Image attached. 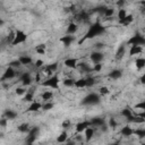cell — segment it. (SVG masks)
<instances>
[{
	"instance_id": "6da1fadb",
	"label": "cell",
	"mask_w": 145,
	"mask_h": 145,
	"mask_svg": "<svg viewBox=\"0 0 145 145\" xmlns=\"http://www.w3.org/2000/svg\"><path fill=\"white\" fill-rule=\"evenodd\" d=\"M103 32H104V27H103L102 25H100L99 23H95V24H93V25L88 28V32L85 34L84 40H86V39H93V37L97 36V35L102 34Z\"/></svg>"
},
{
	"instance_id": "7a4b0ae2",
	"label": "cell",
	"mask_w": 145,
	"mask_h": 145,
	"mask_svg": "<svg viewBox=\"0 0 145 145\" xmlns=\"http://www.w3.org/2000/svg\"><path fill=\"white\" fill-rule=\"evenodd\" d=\"M100 102V96L99 94L96 93H91L88 95H86L83 101H82V104L84 105H94V104H97Z\"/></svg>"
},
{
	"instance_id": "3957f363",
	"label": "cell",
	"mask_w": 145,
	"mask_h": 145,
	"mask_svg": "<svg viewBox=\"0 0 145 145\" xmlns=\"http://www.w3.org/2000/svg\"><path fill=\"white\" fill-rule=\"evenodd\" d=\"M42 85L45 86V87H50V88H53V89H54V88L58 89V88H59V78H58V76H51V77L46 78L45 80H43Z\"/></svg>"
},
{
	"instance_id": "277c9868",
	"label": "cell",
	"mask_w": 145,
	"mask_h": 145,
	"mask_svg": "<svg viewBox=\"0 0 145 145\" xmlns=\"http://www.w3.org/2000/svg\"><path fill=\"white\" fill-rule=\"evenodd\" d=\"M27 39V35L26 33H24L23 31H16L15 32V39L11 43V45H17V44H20V43H24Z\"/></svg>"
},
{
	"instance_id": "5b68a950",
	"label": "cell",
	"mask_w": 145,
	"mask_h": 145,
	"mask_svg": "<svg viewBox=\"0 0 145 145\" xmlns=\"http://www.w3.org/2000/svg\"><path fill=\"white\" fill-rule=\"evenodd\" d=\"M128 44H130V45H140V46H143V45H145V37L142 36V35H139V34H136V35H134V36H131V37L129 39Z\"/></svg>"
},
{
	"instance_id": "8992f818",
	"label": "cell",
	"mask_w": 145,
	"mask_h": 145,
	"mask_svg": "<svg viewBox=\"0 0 145 145\" xmlns=\"http://www.w3.org/2000/svg\"><path fill=\"white\" fill-rule=\"evenodd\" d=\"M19 82L22 83L23 86H29L33 82L32 79V76L29 72H23L20 76H19Z\"/></svg>"
},
{
	"instance_id": "52a82bcc",
	"label": "cell",
	"mask_w": 145,
	"mask_h": 145,
	"mask_svg": "<svg viewBox=\"0 0 145 145\" xmlns=\"http://www.w3.org/2000/svg\"><path fill=\"white\" fill-rule=\"evenodd\" d=\"M88 127H91V122H89V121L84 120V121H82V122H78V123L76 125V133H77V134H82V133H84Z\"/></svg>"
},
{
	"instance_id": "ba28073f",
	"label": "cell",
	"mask_w": 145,
	"mask_h": 145,
	"mask_svg": "<svg viewBox=\"0 0 145 145\" xmlns=\"http://www.w3.org/2000/svg\"><path fill=\"white\" fill-rule=\"evenodd\" d=\"M37 131H39V128H37V127H33V128H31V130H29L28 134H27L26 142H27V143H34L35 139H36Z\"/></svg>"
},
{
	"instance_id": "9c48e42d",
	"label": "cell",
	"mask_w": 145,
	"mask_h": 145,
	"mask_svg": "<svg viewBox=\"0 0 145 145\" xmlns=\"http://www.w3.org/2000/svg\"><path fill=\"white\" fill-rule=\"evenodd\" d=\"M14 77H16V71H15V69H14L12 67H8V68L5 70L3 75H2V80L12 79Z\"/></svg>"
},
{
	"instance_id": "30bf717a",
	"label": "cell",
	"mask_w": 145,
	"mask_h": 145,
	"mask_svg": "<svg viewBox=\"0 0 145 145\" xmlns=\"http://www.w3.org/2000/svg\"><path fill=\"white\" fill-rule=\"evenodd\" d=\"M63 65L67 67V68H70V69H75L78 67V60L76 58H68L63 61Z\"/></svg>"
},
{
	"instance_id": "8fae6325",
	"label": "cell",
	"mask_w": 145,
	"mask_h": 145,
	"mask_svg": "<svg viewBox=\"0 0 145 145\" xmlns=\"http://www.w3.org/2000/svg\"><path fill=\"white\" fill-rule=\"evenodd\" d=\"M91 122V127H97V128H101L103 125H105V121L103 120V118H93L89 120Z\"/></svg>"
},
{
	"instance_id": "7c38bea8",
	"label": "cell",
	"mask_w": 145,
	"mask_h": 145,
	"mask_svg": "<svg viewBox=\"0 0 145 145\" xmlns=\"http://www.w3.org/2000/svg\"><path fill=\"white\" fill-rule=\"evenodd\" d=\"M89 58H91V60L94 63H101V61L103 60V53H101V52H93V53H91Z\"/></svg>"
},
{
	"instance_id": "4fadbf2b",
	"label": "cell",
	"mask_w": 145,
	"mask_h": 145,
	"mask_svg": "<svg viewBox=\"0 0 145 145\" xmlns=\"http://www.w3.org/2000/svg\"><path fill=\"white\" fill-rule=\"evenodd\" d=\"M42 103L41 102H39V101H33L32 103H31V105L28 106V109H27V111H29V112H36V111H39V110H41L42 109Z\"/></svg>"
},
{
	"instance_id": "5bb4252c",
	"label": "cell",
	"mask_w": 145,
	"mask_h": 145,
	"mask_svg": "<svg viewBox=\"0 0 145 145\" xmlns=\"http://www.w3.org/2000/svg\"><path fill=\"white\" fill-rule=\"evenodd\" d=\"M74 41H75V36L74 35H65V36L60 37V42H62L65 46H69Z\"/></svg>"
},
{
	"instance_id": "9a60e30c",
	"label": "cell",
	"mask_w": 145,
	"mask_h": 145,
	"mask_svg": "<svg viewBox=\"0 0 145 145\" xmlns=\"http://www.w3.org/2000/svg\"><path fill=\"white\" fill-rule=\"evenodd\" d=\"M120 134L125 137H130L131 135H134V129L130 126H125L120 129Z\"/></svg>"
},
{
	"instance_id": "2e32d148",
	"label": "cell",
	"mask_w": 145,
	"mask_h": 145,
	"mask_svg": "<svg viewBox=\"0 0 145 145\" xmlns=\"http://www.w3.org/2000/svg\"><path fill=\"white\" fill-rule=\"evenodd\" d=\"M133 22H134V16L130 15V14H128L123 19L118 20V23H119L120 25H122V26H128V25H130Z\"/></svg>"
},
{
	"instance_id": "e0dca14e",
	"label": "cell",
	"mask_w": 145,
	"mask_h": 145,
	"mask_svg": "<svg viewBox=\"0 0 145 145\" xmlns=\"http://www.w3.org/2000/svg\"><path fill=\"white\" fill-rule=\"evenodd\" d=\"M78 68L80 69L82 72H85V74L93 71V67H91V65H88L87 62H80V63H78Z\"/></svg>"
},
{
	"instance_id": "ac0fdd59",
	"label": "cell",
	"mask_w": 145,
	"mask_h": 145,
	"mask_svg": "<svg viewBox=\"0 0 145 145\" xmlns=\"http://www.w3.org/2000/svg\"><path fill=\"white\" fill-rule=\"evenodd\" d=\"M68 140V133L66 130H62L58 136H57V143L59 144H65Z\"/></svg>"
},
{
	"instance_id": "d6986e66",
	"label": "cell",
	"mask_w": 145,
	"mask_h": 145,
	"mask_svg": "<svg viewBox=\"0 0 145 145\" xmlns=\"http://www.w3.org/2000/svg\"><path fill=\"white\" fill-rule=\"evenodd\" d=\"M142 51H143V46H140V45H130V49H129V56L133 57V56L139 54Z\"/></svg>"
},
{
	"instance_id": "ffe728a7",
	"label": "cell",
	"mask_w": 145,
	"mask_h": 145,
	"mask_svg": "<svg viewBox=\"0 0 145 145\" xmlns=\"http://www.w3.org/2000/svg\"><path fill=\"white\" fill-rule=\"evenodd\" d=\"M94 133H95L94 128H93V127H88V128L84 131V138H85V140H86V142H89V140L93 138Z\"/></svg>"
},
{
	"instance_id": "44dd1931",
	"label": "cell",
	"mask_w": 145,
	"mask_h": 145,
	"mask_svg": "<svg viewBox=\"0 0 145 145\" xmlns=\"http://www.w3.org/2000/svg\"><path fill=\"white\" fill-rule=\"evenodd\" d=\"M77 29H78V26L74 22H70L68 24V26H67V33H68V35H74L77 32Z\"/></svg>"
},
{
	"instance_id": "7402d4cb",
	"label": "cell",
	"mask_w": 145,
	"mask_h": 145,
	"mask_svg": "<svg viewBox=\"0 0 145 145\" xmlns=\"http://www.w3.org/2000/svg\"><path fill=\"white\" fill-rule=\"evenodd\" d=\"M18 60L20 61V63H22L23 66H28V65H31V63L33 62L32 58L28 57V56H20V57L18 58Z\"/></svg>"
},
{
	"instance_id": "603a6c76",
	"label": "cell",
	"mask_w": 145,
	"mask_h": 145,
	"mask_svg": "<svg viewBox=\"0 0 145 145\" xmlns=\"http://www.w3.org/2000/svg\"><path fill=\"white\" fill-rule=\"evenodd\" d=\"M52 97H53V93L50 92V91H44V92L42 93V95H41V99H42L44 102H50Z\"/></svg>"
},
{
	"instance_id": "cb8c5ba5",
	"label": "cell",
	"mask_w": 145,
	"mask_h": 145,
	"mask_svg": "<svg viewBox=\"0 0 145 145\" xmlns=\"http://www.w3.org/2000/svg\"><path fill=\"white\" fill-rule=\"evenodd\" d=\"M5 118H6L7 120H14V119L17 118V112L9 109V110H7V111L5 112Z\"/></svg>"
},
{
	"instance_id": "d4e9b609",
	"label": "cell",
	"mask_w": 145,
	"mask_h": 145,
	"mask_svg": "<svg viewBox=\"0 0 145 145\" xmlns=\"http://www.w3.org/2000/svg\"><path fill=\"white\" fill-rule=\"evenodd\" d=\"M121 116H122L123 118H126V119L129 121V120L134 117V113L131 112L130 109H127V108H126V109H122V111H121Z\"/></svg>"
},
{
	"instance_id": "484cf974",
	"label": "cell",
	"mask_w": 145,
	"mask_h": 145,
	"mask_svg": "<svg viewBox=\"0 0 145 145\" xmlns=\"http://www.w3.org/2000/svg\"><path fill=\"white\" fill-rule=\"evenodd\" d=\"M121 75H122V72L119 69H114V70H112V71L109 72V77L111 79H118V78L121 77Z\"/></svg>"
},
{
	"instance_id": "4316f807",
	"label": "cell",
	"mask_w": 145,
	"mask_h": 145,
	"mask_svg": "<svg viewBox=\"0 0 145 145\" xmlns=\"http://www.w3.org/2000/svg\"><path fill=\"white\" fill-rule=\"evenodd\" d=\"M75 87H77V88H84V87H86V78H78V79H76Z\"/></svg>"
},
{
	"instance_id": "83f0119b",
	"label": "cell",
	"mask_w": 145,
	"mask_h": 145,
	"mask_svg": "<svg viewBox=\"0 0 145 145\" xmlns=\"http://www.w3.org/2000/svg\"><path fill=\"white\" fill-rule=\"evenodd\" d=\"M135 66L137 69H143L145 67V58H137L135 60Z\"/></svg>"
},
{
	"instance_id": "f1b7e54d",
	"label": "cell",
	"mask_w": 145,
	"mask_h": 145,
	"mask_svg": "<svg viewBox=\"0 0 145 145\" xmlns=\"http://www.w3.org/2000/svg\"><path fill=\"white\" fill-rule=\"evenodd\" d=\"M75 17H76L78 20H87V19H88V14H87L85 10H82V11H79Z\"/></svg>"
},
{
	"instance_id": "f546056e",
	"label": "cell",
	"mask_w": 145,
	"mask_h": 145,
	"mask_svg": "<svg viewBox=\"0 0 145 145\" xmlns=\"http://www.w3.org/2000/svg\"><path fill=\"white\" fill-rule=\"evenodd\" d=\"M17 129H18V131H20V133H27V134H28V131L31 130L28 123H20V125L17 127Z\"/></svg>"
},
{
	"instance_id": "4dcf8cb0",
	"label": "cell",
	"mask_w": 145,
	"mask_h": 145,
	"mask_svg": "<svg viewBox=\"0 0 145 145\" xmlns=\"http://www.w3.org/2000/svg\"><path fill=\"white\" fill-rule=\"evenodd\" d=\"M75 82H76V79H74V78H65L62 80V84L67 87H72V86H75Z\"/></svg>"
},
{
	"instance_id": "1f68e13d",
	"label": "cell",
	"mask_w": 145,
	"mask_h": 145,
	"mask_svg": "<svg viewBox=\"0 0 145 145\" xmlns=\"http://www.w3.org/2000/svg\"><path fill=\"white\" fill-rule=\"evenodd\" d=\"M134 134L139 137V138H144L145 137V128H137V129H134Z\"/></svg>"
},
{
	"instance_id": "d6a6232c",
	"label": "cell",
	"mask_w": 145,
	"mask_h": 145,
	"mask_svg": "<svg viewBox=\"0 0 145 145\" xmlns=\"http://www.w3.org/2000/svg\"><path fill=\"white\" fill-rule=\"evenodd\" d=\"M113 14H114V9L113 8H105V10L103 12V16L105 18H111L113 16Z\"/></svg>"
},
{
	"instance_id": "836d02e7",
	"label": "cell",
	"mask_w": 145,
	"mask_h": 145,
	"mask_svg": "<svg viewBox=\"0 0 145 145\" xmlns=\"http://www.w3.org/2000/svg\"><path fill=\"white\" fill-rule=\"evenodd\" d=\"M45 69L48 70V71H50V72H56L57 71V69H58V63H56V62H53V63H50V65H48L46 67H45Z\"/></svg>"
},
{
	"instance_id": "e575fe53",
	"label": "cell",
	"mask_w": 145,
	"mask_h": 145,
	"mask_svg": "<svg viewBox=\"0 0 145 145\" xmlns=\"http://www.w3.org/2000/svg\"><path fill=\"white\" fill-rule=\"evenodd\" d=\"M127 15H128V14H127V10H126V9H119V10H118V14H117L118 20L123 19V18H125Z\"/></svg>"
},
{
	"instance_id": "d590c367",
	"label": "cell",
	"mask_w": 145,
	"mask_h": 145,
	"mask_svg": "<svg viewBox=\"0 0 145 145\" xmlns=\"http://www.w3.org/2000/svg\"><path fill=\"white\" fill-rule=\"evenodd\" d=\"M35 51L37 54H45V45L44 44H40V45H36L35 48Z\"/></svg>"
},
{
	"instance_id": "8d00e7d4",
	"label": "cell",
	"mask_w": 145,
	"mask_h": 145,
	"mask_svg": "<svg viewBox=\"0 0 145 145\" xmlns=\"http://www.w3.org/2000/svg\"><path fill=\"white\" fill-rule=\"evenodd\" d=\"M125 52H126V48H125V46H120V48L117 50V54H116L117 59H121V58L125 56Z\"/></svg>"
},
{
	"instance_id": "74e56055",
	"label": "cell",
	"mask_w": 145,
	"mask_h": 145,
	"mask_svg": "<svg viewBox=\"0 0 145 145\" xmlns=\"http://www.w3.org/2000/svg\"><path fill=\"white\" fill-rule=\"evenodd\" d=\"M24 101H26V102H33L34 101V95H33V93L32 92H27L25 95H24V99H23Z\"/></svg>"
},
{
	"instance_id": "f35d334b",
	"label": "cell",
	"mask_w": 145,
	"mask_h": 145,
	"mask_svg": "<svg viewBox=\"0 0 145 145\" xmlns=\"http://www.w3.org/2000/svg\"><path fill=\"white\" fill-rule=\"evenodd\" d=\"M95 83H96V80H95V78H94L93 76H89V77L86 78V87H91V86H93Z\"/></svg>"
},
{
	"instance_id": "ab89813d",
	"label": "cell",
	"mask_w": 145,
	"mask_h": 145,
	"mask_svg": "<svg viewBox=\"0 0 145 145\" xmlns=\"http://www.w3.org/2000/svg\"><path fill=\"white\" fill-rule=\"evenodd\" d=\"M53 106H54V104H53L52 102H44L43 105H42V110H44V111H49V110H51Z\"/></svg>"
},
{
	"instance_id": "60d3db41",
	"label": "cell",
	"mask_w": 145,
	"mask_h": 145,
	"mask_svg": "<svg viewBox=\"0 0 145 145\" xmlns=\"http://www.w3.org/2000/svg\"><path fill=\"white\" fill-rule=\"evenodd\" d=\"M99 93H100V95H106V94L110 93V89H109V87H106V86H101V87L99 88Z\"/></svg>"
},
{
	"instance_id": "b9f144b4",
	"label": "cell",
	"mask_w": 145,
	"mask_h": 145,
	"mask_svg": "<svg viewBox=\"0 0 145 145\" xmlns=\"http://www.w3.org/2000/svg\"><path fill=\"white\" fill-rule=\"evenodd\" d=\"M15 93H16L17 95H25V94L27 93V91H26L25 86H23V87H17V88L15 89Z\"/></svg>"
},
{
	"instance_id": "7bdbcfd3",
	"label": "cell",
	"mask_w": 145,
	"mask_h": 145,
	"mask_svg": "<svg viewBox=\"0 0 145 145\" xmlns=\"http://www.w3.org/2000/svg\"><path fill=\"white\" fill-rule=\"evenodd\" d=\"M109 127H110V128H116V127H118V121H117L114 118H110V119H109Z\"/></svg>"
},
{
	"instance_id": "ee69618b",
	"label": "cell",
	"mask_w": 145,
	"mask_h": 145,
	"mask_svg": "<svg viewBox=\"0 0 145 145\" xmlns=\"http://www.w3.org/2000/svg\"><path fill=\"white\" fill-rule=\"evenodd\" d=\"M102 68H103L102 63H94V66H93V71H94V72H100V71L102 70Z\"/></svg>"
},
{
	"instance_id": "f6af8a7d",
	"label": "cell",
	"mask_w": 145,
	"mask_h": 145,
	"mask_svg": "<svg viewBox=\"0 0 145 145\" xmlns=\"http://www.w3.org/2000/svg\"><path fill=\"white\" fill-rule=\"evenodd\" d=\"M20 66H22V63L19 60H15V61H11L9 63V67H12V68H19Z\"/></svg>"
},
{
	"instance_id": "bcb514c9",
	"label": "cell",
	"mask_w": 145,
	"mask_h": 145,
	"mask_svg": "<svg viewBox=\"0 0 145 145\" xmlns=\"http://www.w3.org/2000/svg\"><path fill=\"white\" fill-rule=\"evenodd\" d=\"M70 125H71V121L69 119H66V120L62 121V128L63 129H68L70 127Z\"/></svg>"
},
{
	"instance_id": "7dc6e473",
	"label": "cell",
	"mask_w": 145,
	"mask_h": 145,
	"mask_svg": "<svg viewBox=\"0 0 145 145\" xmlns=\"http://www.w3.org/2000/svg\"><path fill=\"white\" fill-rule=\"evenodd\" d=\"M34 65H35V67H36V68H41V67L44 65V61H43L42 59H37V60L35 61V63H34Z\"/></svg>"
},
{
	"instance_id": "c3c4849f",
	"label": "cell",
	"mask_w": 145,
	"mask_h": 145,
	"mask_svg": "<svg viewBox=\"0 0 145 145\" xmlns=\"http://www.w3.org/2000/svg\"><path fill=\"white\" fill-rule=\"evenodd\" d=\"M136 108H137V109H140V110H143V111H145V101H143V102L136 104Z\"/></svg>"
},
{
	"instance_id": "681fc988",
	"label": "cell",
	"mask_w": 145,
	"mask_h": 145,
	"mask_svg": "<svg viewBox=\"0 0 145 145\" xmlns=\"http://www.w3.org/2000/svg\"><path fill=\"white\" fill-rule=\"evenodd\" d=\"M7 121H8V120L3 117V118L0 120V125H1V127H6V126H7Z\"/></svg>"
},
{
	"instance_id": "f907efd6",
	"label": "cell",
	"mask_w": 145,
	"mask_h": 145,
	"mask_svg": "<svg viewBox=\"0 0 145 145\" xmlns=\"http://www.w3.org/2000/svg\"><path fill=\"white\" fill-rule=\"evenodd\" d=\"M65 144H66V145H76V140H75V139H68Z\"/></svg>"
},
{
	"instance_id": "816d5d0a",
	"label": "cell",
	"mask_w": 145,
	"mask_h": 145,
	"mask_svg": "<svg viewBox=\"0 0 145 145\" xmlns=\"http://www.w3.org/2000/svg\"><path fill=\"white\" fill-rule=\"evenodd\" d=\"M138 117H140V118H143V119H145V111H143V112H139V113H136Z\"/></svg>"
},
{
	"instance_id": "f5cc1de1",
	"label": "cell",
	"mask_w": 145,
	"mask_h": 145,
	"mask_svg": "<svg viewBox=\"0 0 145 145\" xmlns=\"http://www.w3.org/2000/svg\"><path fill=\"white\" fill-rule=\"evenodd\" d=\"M139 82H140L142 84H145V74H143V75H142V77H140Z\"/></svg>"
},
{
	"instance_id": "db71d44e",
	"label": "cell",
	"mask_w": 145,
	"mask_h": 145,
	"mask_svg": "<svg viewBox=\"0 0 145 145\" xmlns=\"http://www.w3.org/2000/svg\"><path fill=\"white\" fill-rule=\"evenodd\" d=\"M122 5H125L123 1H118V2H117V6H122Z\"/></svg>"
},
{
	"instance_id": "11a10c76",
	"label": "cell",
	"mask_w": 145,
	"mask_h": 145,
	"mask_svg": "<svg viewBox=\"0 0 145 145\" xmlns=\"http://www.w3.org/2000/svg\"><path fill=\"white\" fill-rule=\"evenodd\" d=\"M140 5H142V6L145 8V1H140Z\"/></svg>"
},
{
	"instance_id": "9f6ffc18",
	"label": "cell",
	"mask_w": 145,
	"mask_h": 145,
	"mask_svg": "<svg viewBox=\"0 0 145 145\" xmlns=\"http://www.w3.org/2000/svg\"><path fill=\"white\" fill-rule=\"evenodd\" d=\"M26 145H34L33 143H26Z\"/></svg>"
},
{
	"instance_id": "6f0895ef",
	"label": "cell",
	"mask_w": 145,
	"mask_h": 145,
	"mask_svg": "<svg viewBox=\"0 0 145 145\" xmlns=\"http://www.w3.org/2000/svg\"><path fill=\"white\" fill-rule=\"evenodd\" d=\"M111 145H118V144H111Z\"/></svg>"
},
{
	"instance_id": "680465c9",
	"label": "cell",
	"mask_w": 145,
	"mask_h": 145,
	"mask_svg": "<svg viewBox=\"0 0 145 145\" xmlns=\"http://www.w3.org/2000/svg\"><path fill=\"white\" fill-rule=\"evenodd\" d=\"M142 145H145V143H144V144H142Z\"/></svg>"
}]
</instances>
